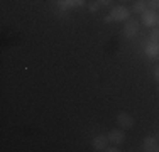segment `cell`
Listing matches in <instances>:
<instances>
[{"instance_id":"6da1fadb","label":"cell","mask_w":159,"mask_h":152,"mask_svg":"<svg viewBox=\"0 0 159 152\" xmlns=\"http://www.w3.org/2000/svg\"><path fill=\"white\" fill-rule=\"evenodd\" d=\"M110 15H112L113 22L129 20V19H130V10H129L125 5H115V7H112Z\"/></svg>"},{"instance_id":"7a4b0ae2","label":"cell","mask_w":159,"mask_h":152,"mask_svg":"<svg viewBox=\"0 0 159 152\" xmlns=\"http://www.w3.org/2000/svg\"><path fill=\"white\" fill-rule=\"evenodd\" d=\"M115 120H117V123H119V127L120 128H124V130H129V128H132L134 127V117L130 115V113H127V112H119L117 113V117H115Z\"/></svg>"},{"instance_id":"3957f363","label":"cell","mask_w":159,"mask_h":152,"mask_svg":"<svg viewBox=\"0 0 159 152\" xmlns=\"http://www.w3.org/2000/svg\"><path fill=\"white\" fill-rule=\"evenodd\" d=\"M124 37H127V39H132V37L137 36L139 32V22L135 20V19H129L125 20V25H124Z\"/></svg>"},{"instance_id":"277c9868","label":"cell","mask_w":159,"mask_h":152,"mask_svg":"<svg viewBox=\"0 0 159 152\" xmlns=\"http://www.w3.org/2000/svg\"><path fill=\"white\" fill-rule=\"evenodd\" d=\"M108 137L105 135V134H98L93 137V140H92V147H93V150H97V152H102V150H107V147H108Z\"/></svg>"},{"instance_id":"5b68a950","label":"cell","mask_w":159,"mask_h":152,"mask_svg":"<svg viewBox=\"0 0 159 152\" xmlns=\"http://www.w3.org/2000/svg\"><path fill=\"white\" fill-rule=\"evenodd\" d=\"M108 137V142L113 144V145H120V144L125 142V132H124V128H113V130H110L107 134Z\"/></svg>"},{"instance_id":"8992f818","label":"cell","mask_w":159,"mask_h":152,"mask_svg":"<svg viewBox=\"0 0 159 152\" xmlns=\"http://www.w3.org/2000/svg\"><path fill=\"white\" fill-rule=\"evenodd\" d=\"M141 20L146 27H156L157 25V14L156 10H151L147 9L144 14H141Z\"/></svg>"},{"instance_id":"52a82bcc","label":"cell","mask_w":159,"mask_h":152,"mask_svg":"<svg viewBox=\"0 0 159 152\" xmlns=\"http://www.w3.org/2000/svg\"><path fill=\"white\" fill-rule=\"evenodd\" d=\"M58 9L61 12H66L68 9H73V7H83L85 5V0H58Z\"/></svg>"},{"instance_id":"ba28073f","label":"cell","mask_w":159,"mask_h":152,"mask_svg":"<svg viewBox=\"0 0 159 152\" xmlns=\"http://www.w3.org/2000/svg\"><path fill=\"white\" fill-rule=\"evenodd\" d=\"M146 56L149 59H157L159 58V42L149 41V42L146 44Z\"/></svg>"},{"instance_id":"9c48e42d","label":"cell","mask_w":159,"mask_h":152,"mask_svg":"<svg viewBox=\"0 0 159 152\" xmlns=\"http://www.w3.org/2000/svg\"><path fill=\"white\" fill-rule=\"evenodd\" d=\"M142 147H144L146 152H157L159 150V142H157L156 137L151 135V137H146V139H144Z\"/></svg>"},{"instance_id":"30bf717a","label":"cell","mask_w":159,"mask_h":152,"mask_svg":"<svg viewBox=\"0 0 159 152\" xmlns=\"http://www.w3.org/2000/svg\"><path fill=\"white\" fill-rule=\"evenodd\" d=\"M147 10V2L146 0H135L132 5V12L134 14H144Z\"/></svg>"},{"instance_id":"8fae6325","label":"cell","mask_w":159,"mask_h":152,"mask_svg":"<svg viewBox=\"0 0 159 152\" xmlns=\"http://www.w3.org/2000/svg\"><path fill=\"white\" fill-rule=\"evenodd\" d=\"M149 41L159 42V27H152V30H151V34H149Z\"/></svg>"},{"instance_id":"7c38bea8","label":"cell","mask_w":159,"mask_h":152,"mask_svg":"<svg viewBox=\"0 0 159 152\" xmlns=\"http://www.w3.org/2000/svg\"><path fill=\"white\" fill-rule=\"evenodd\" d=\"M147 9L159 10V0H147Z\"/></svg>"},{"instance_id":"4fadbf2b","label":"cell","mask_w":159,"mask_h":152,"mask_svg":"<svg viewBox=\"0 0 159 152\" xmlns=\"http://www.w3.org/2000/svg\"><path fill=\"white\" fill-rule=\"evenodd\" d=\"M88 9H90V10H92V12H97V10H98V9H100V2H98V0H97V2H93V3H90V5H88Z\"/></svg>"},{"instance_id":"5bb4252c","label":"cell","mask_w":159,"mask_h":152,"mask_svg":"<svg viewBox=\"0 0 159 152\" xmlns=\"http://www.w3.org/2000/svg\"><path fill=\"white\" fill-rule=\"evenodd\" d=\"M120 149H119V145H113L112 144V147H107V152H119Z\"/></svg>"},{"instance_id":"9a60e30c","label":"cell","mask_w":159,"mask_h":152,"mask_svg":"<svg viewBox=\"0 0 159 152\" xmlns=\"http://www.w3.org/2000/svg\"><path fill=\"white\" fill-rule=\"evenodd\" d=\"M103 20H105V24H110V22H113V19H112V15L108 14V15H105V17H103Z\"/></svg>"},{"instance_id":"2e32d148","label":"cell","mask_w":159,"mask_h":152,"mask_svg":"<svg viewBox=\"0 0 159 152\" xmlns=\"http://www.w3.org/2000/svg\"><path fill=\"white\" fill-rule=\"evenodd\" d=\"M100 2V5H105V7H108L112 3V0H98Z\"/></svg>"},{"instance_id":"e0dca14e","label":"cell","mask_w":159,"mask_h":152,"mask_svg":"<svg viewBox=\"0 0 159 152\" xmlns=\"http://www.w3.org/2000/svg\"><path fill=\"white\" fill-rule=\"evenodd\" d=\"M154 79L159 83V66H156V69H154Z\"/></svg>"},{"instance_id":"ac0fdd59","label":"cell","mask_w":159,"mask_h":152,"mask_svg":"<svg viewBox=\"0 0 159 152\" xmlns=\"http://www.w3.org/2000/svg\"><path fill=\"white\" fill-rule=\"evenodd\" d=\"M157 27H159V14H157Z\"/></svg>"},{"instance_id":"d6986e66","label":"cell","mask_w":159,"mask_h":152,"mask_svg":"<svg viewBox=\"0 0 159 152\" xmlns=\"http://www.w3.org/2000/svg\"><path fill=\"white\" fill-rule=\"evenodd\" d=\"M120 2H124V3H125V2H129V0H120Z\"/></svg>"},{"instance_id":"ffe728a7","label":"cell","mask_w":159,"mask_h":152,"mask_svg":"<svg viewBox=\"0 0 159 152\" xmlns=\"http://www.w3.org/2000/svg\"><path fill=\"white\" fill-rule=\"evenodd\" d=\"M157 95H159V85H157Z\"/></svg>"}]
</instances>
